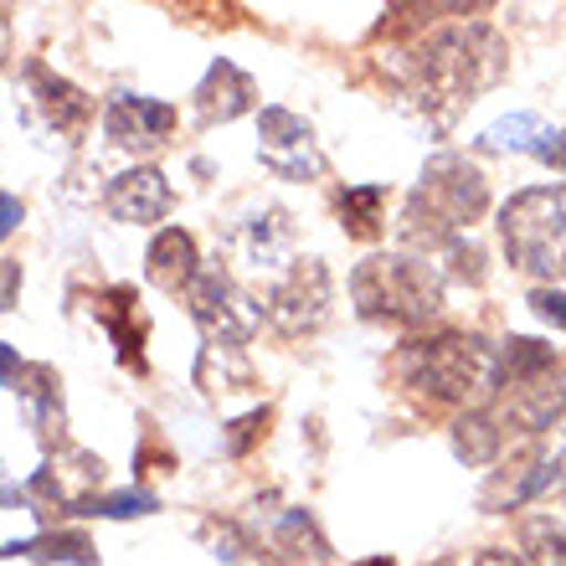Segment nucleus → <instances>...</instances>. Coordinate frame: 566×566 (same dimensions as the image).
<instances>
[{"label": "nucleus", "mask_w": 566, "mask_h": 566, "mask_svg": "<svg viewBox=\"0 0 566 566\" xmlns=\"http://www.w3.org/2000/svg\"><path fill=\"white\" fill-rule=\"evenodd\" d=\"M340 217L350 222L356 238H376V222H381V186H350L340 196Z\"/></svg>", "instance_id": "2eb2a0df"}, {"label": "nucleus", "mask_w": 566, "mask_h": 566, "mask_svg": "<svg viewBox=\"0 0 566 566\" xmlns=\"http://www.w3.org/2000/svg\"><path fill=\"white\" fill-rule=\"evenodd\" d=\"M494 443H500V432H494L490 418H463L459 432H453V448H459V459H469V463L490 459Z\"/></svg>", "instance_id": "dca6fc26"}, {"label": "nucleus", "mask_w": 566, "mask_h": 566, "mask_svg": "<svg viewBox=\"0 0 566 566\" xmlns=\"http://www.w3.org/2000/svg\"><path fill=\"white\" fill-rule=\"evenodd\" d=\"M310 273H314V258H304L294 279L273 289L269 314L279 319L283 329H310V325H319V319H325V304H329V273H319V279H314L310 289H304V279H310Z\"/></svg>", "instance_id": "6e6552de"}, {"label": "nucleus", "mask_w": 566, "mask_h": 566, "mask_svg": "<svg viewBox=\"0 0 566 566\" xmlns=\"http://www.w3.org/2000/svg\"><path fill=\"white\" fill-rule=\"evenodd\" d=\"M248 104H253V77L238 73L232 62H217V67L201 77V88H196V119L201 124L238 119Z\"/></svg>", "instance_id": "9d476101"}, {"label": "nucleus", "mask_w": 566, "mask_h": 566, "mask_svg": "<svg viewBox=\"0 0 566 566\" xmlns=\"http://www.w3.org/2000/svg\"><path fill=\"white\" fill-rule=\"evenodd\" d=\"M258 155L273 176L283 180H310L325 170L319 160V145H314V129L289 108H263V139H258Z\"/></svg>", "instance_id": "423d86ee"}, {"label": "nucleus", "mask_w": 566, "mask_h": 566, "mask_svg": "<svg viewBox=\"0 0 566 566\" xmlns=\"http://www.w3.org/2000/svg\"><path fill=\"white\" fill-rule=\"evenodd\" d=\"M83 510H88V515H114V521H124V515H149V510H155V494H108V500H83Z\"/></svg>", "instance_id": "f3484780"}, {"label": "nucleus", "mask_w": 566, "mask_h": 566, "mask_svg": "<svg viewBox=\"0 0 566 566\" xmlns=\"http://www.w3.org/2000/svg\"><path fill=\"white\" fill-rule=\"evenodd\" d=\"M191 319L207 329L211 350H217V345H222V350H232V345H242L248 335H253L263 314H258L253 304H248V298H242L238 289L222 279V273L207 269L201 279L191 283Z\"/></svg>", "instance_id": "39448f33"}, {"label": "nucleus", "mask_w": 566, "mask_h": 566, "mask_svg": "<svg viewBox=\"0 0 566 566\" xmlns=\"http://www.w3.org/2000/svg\"><path fill=\"white\" fill-rule=\"evenodd\" d=\"M531 304H536L541 319H552V325L566 329V294H552V289H541V294H531Z\"/></svg>", "instance_id": "6ab92c4d"}, {"label": "nucleus", "mask_w": 566, "mask_h": 566, "mask_svg": "<svg viewBox=\"0 0 566 566\" xmlns=\"http://www.w3.org/2000/svg\"><path fill=\"white\" fill-rule=\"evenodd\" d=\"M129 314H135V294H129V289H114V294L98 298V319H104V329L114 335V345H119L124 366H145V360H139V350H135L145 329H139Z\"/></svg>", "instance_id": "ddd939ff"}, {"label": "nucleus", "mask_w": 566, "mask_h": 566, "mask_svg": "<svg viewBox=\"0 0 566 566\" xmlns=\"http://www.w3.org/2000/svg\"><path fill=\"white\" fill-rule=\"evenodd\" d=\"M176 124V108L155 104V98H135V93H114L104 108V129L114 135V145H129V149H149L160 145Z\"/></svg>", "instance_id": "0eeeda50"}, {"label": "nucleus", "mask_w": 566, "mask_h": 566, "mask_svg": "<svg viewBox=\"0 0 566 566\" xmlns=\"http://www.w3.org/2000/svg\"><path fill=\"white\" fill-rule=\"evenodd\" d=\"M27 77H31V88L42 93V98H36V104L46 108V119L57 124V135H77V129H83V124H88L93 104H88V98H83V93H77V88H67V83H62V77L42 73V67H31Z\"/></svg>", "instance_id": "f8f14e48"}, {"label": "nucleus", "mask_w": 566, "mask_h": 566, "mask_svg": "<svg viewBox=\"0 0 566 566\" xmlns=\"http://www.w3.org/2000/svg\"><path fill=\"white\" fill-rule=\"evenodd\" d=\"M422 211H428V222H422L428 238L459 232L463 222H474L484 211V176L469 160H459V155H438L422 170V186L412 196V207H407V222H418ZM422 227H412V238H422Z\"/></svg>", "instance_id": "7ed1b4c3"}, {"label": "nucleus", "mask_w": 566, "mask_h": 566, "mask_svg": "<svg viewBox=\"0 0 566 566\" xmlns=\"http://www.w3.org/2000/svg\"><path fill=\"white\" fill-rule=\"evenodd\" d=\"M170 207H176V191L165 186L160 170H129V176H119L108 186V211L119 222H155Z\"/></svg>", "instance_id": "1a4fd4ad"}, {"label": "nucleus", "mask_w": 566, "mask_h": 566, "mask_svg": "<svg viewBox=\"0 0 566 566\" xmlns=\"http://www.w3.org/2000/svg\"><path fill=\"white\" fill-rule=\"evenodd\" d=\"M6 552H21V556H36V562H77V566H93V546L83 536H42V541H11Z\"/></svg>", "instance_id": "4468645a"}, {"label": "nucleus", "mask_w": 566, "mask_h": 566, "mask_svg": "<svg viewBox=\"0 0 566 566\" xmlns=\"http://www.w3.org/2000/svg\"><path fill=\"white\" fill-rule=\"evenodd\" d=\"M490 371L484 360V345L463 340V335H443V340H422L402 356V376L407 387H422L432 402H453L474 387L479 376Z\"/></svg>", "instance_id": "20e7f679"}, {"label": "nucleus", "mask_w": 566, "mask_h": 566, "mask_svg": "<svg viewBox=\"0 0 566 566\" xmlns=\"http://www.w3.org/2000/svg\"><path fill=\"white\" fill-rule=\"evenodd\" d=\"M360 566H391V562H381V556H376V562H360Z\"/></svg>", "instance_id": "aec40b11"}, {"label": "nucleus", "mask_w": 566, "mask_h": 566, "mask_svg": "<svg viewBox=\"0 0 566 566\" xmlns=\"http://www.w3.org/2000/svg\"><path fill=\"white\" fill-rule=\"evenodd\" d=\"M232 438H227V453H242V448L253 443L258 432H269V412H253V418H242V422H232Z\"/></svg>", "instance_id": "a211bd4d"}, {"label": "nucleus", "mask_w": 566, "mask_h": 566, "mask_svg": "<svg viewBox=\"0 0 566 566\" xmlns=\"http://www.w3.org/2000/svg\"><path fill=\"white\" fill-rule=\"evenodd\" d=\"M500 232H505V253L525 273L566 279V186L521 191L500 211Z\"/></svg>", "instance_id": "f257e3e1"}, {"label": "nucleus", "mask_w": 566, "mask_h": 566, "mask_svg": "<svg viewBox=\"0 0 566 566\" xmlns=\"http://www.w3.org/2000/svg\"><path fill=\"white\" fill-rule=\"evenodd\" d=\"M201 279V269H196V242L180 232V227H170V232H160V238L149 242V283H160L165 294H180V289H191V283Z\"/></svg>", "instance_id": "9b49d317"}, {"label": "nucleus", "mask_w": 566, "mask_h": 566, "mask_svg": "<svg viewBox=\"0 0 566 566\" xmlns=\"http://www.w3.org/2000/svg\"><path fill=\"white\" fill-rule=\"evenodd\" d=\"M350 289H356L360 314L391 319V325H422L438 310V279L428 273V263H412V258H371L366 269H356Z\"/></svg>", "instance_id": "f03ea898"}]
</instances>
